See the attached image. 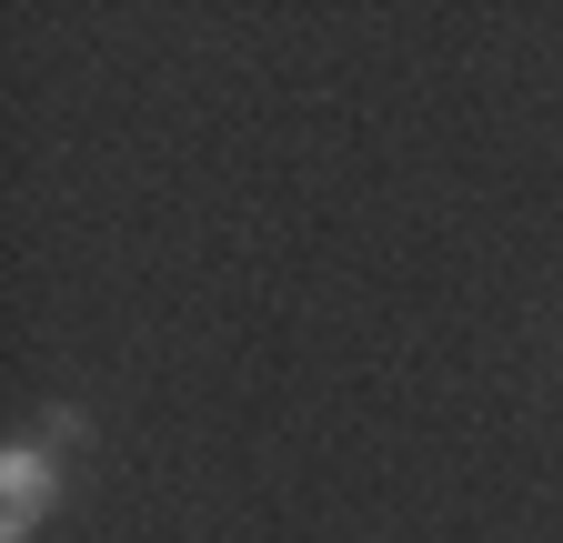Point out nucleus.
I'll list each match as a JSON object with an SVG mask.
<instances>
[{"instance_id": "obj_1", "label": "nucleus", "mask_w": 563, "mask_h": 543, "mask_svg": "<svg viewBox=\"0 0 563 543\" xmlns=\"http://www.w3.org/2000/svg\"><path fill=\"white\" fill-rule=\"evenodd\" d=\"M60 503V453L51 443H0V543H31Z\"/></svg>"}]
</instances>
